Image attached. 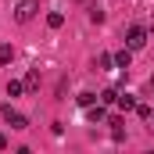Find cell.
<instances>
[{
  "label": "cell",
  "instance_id": "e0dca14e",
  "mask_svg": "<svg viewBox=\"0 0 154 154\" xmlns=\"http://www.w3.org/2000/svg\"><path fill=\"white\" fill-rule=\"evenodd\" d=\"M151 122H154V108H151Z\"/></svg>",
  "mask_w": 154,
  "mask_h": 154
},
{
  "label": "cell",
  "instance_id": "7a4b0ae2",
  "mask_svg": "<svg viewBox=\"0 0 154 154\" xmlns=\"http://www.w3.org/2000/svg\"><path fill=\"white\" fill-rule=\"evenodd\" d=\"M143 43H147V29H143V25H129V29H125V47H129V50H140Z\"/></svg>",
  "mask_w": 154,
  "mask_h": 154
},
{
  "label": "cell",
  "instance_id": "5bb4252c",
  "mask_svg": "<svg viewBox=\"0 0 154 154\" xmlns=\"http://www.w3.org/2000/svg\"><path fill=\"white\" fill-rule=\"evenodd\" d=\"M25 90H39V72H29L25 75Z\"/></svg>",
  "mask_w": 154,
  "mask_h": 154
},
{
  "label": "cell",
  "instance_id": "ba28073f",
  "mask_svg": "<svg viewBox=\"0 0 154 154\" xmlns=\"http://www.w3.org/2000/svg\"><path fill=\"white\" fill-rule=\"evenodd\" d=\"M86 118H90V122H100V118H104V104H100V100H97V108L90 104V108H86Z\"/></svg>",
  "mask_w": 154,
  "mask_h": 154
},
{
  "label": "cell",
  "instance_id": "9a60e30c",
  "mask_svg": "<svg viewBox=\"0 0 154 154\" xmlns=\"http://www.w3.org/2000/svg\"><path fill=\"white\" fill-rule=\"evenodd\" d=\"M136 115H140V118H147V122H151V108H147V104H136Z\"/></svg>",
  "mask_w": 154,
  "mask_h": 154
},
{
  "label": "cell",
  "instance_id": "7c38bea8",
  "mask_svg": "<svg viewBox=\"0 0 154 154\" xmlns=\"http://www.w3.org/2000/svg\"><path fill=\"white\" fill-rule=\"evenodd\" d=\"M115 100H118V90H115V86H108V90L100 93V104H115Z\"/></svg>",
  "mask_w": 154,
  "mask_h": 154
},
{
  "label": "cell",
  "instance_id": "6da1fadb",
  "mask_svg": "<svg viewBox=\"0 0 154 154\" xmlns=\"http://www.w3.org/2000/svg\"><path fill=\"white\" fill-rule=\"evenodd\" d=\"M36 11H39V0H18V7H14V22H32L36 18Z\"/></svg>",
  "mask_w": 154,
  "mask_h": 154
},
{
  "label": "cell",
  "instance_id": "d6986e66",
  "mask_svg": "<svg viewBox=\"0 0 154 154\" xmlns=\"http://www.w3.org/2000/svg\"><path fill=\"white\" fill-rule=\"evenodd\" d=\"M79 4H82V0H79Z\"/></svg>",
  "mask_w": 154,
  "mask_h": 154
},
{
  "label": "cell",
  "instance_id": "9c48e42d",
  "mask_svg": "<svg viewBox=\"0 0 154 154\" xmlns=\"http://www.w3.org/2000/svg\"><path fill=\"white\" fill-rule=\"evenodd\" d=\"M47 25H50V29H61V25H65V14H61V11H50V14H47Z\"/></svg>",
  "mask_w": 154,
  "mask_h": 154
},
{
  "label": "cell",
  "instance_id": "4fadbf2b",
  "mask_svg": "<svg viewBox=\"0 0 154 154\" xmlns=\"http://www.w3.org/2000/svg\"><path fill=\"white\" fill-rule=\"evenodd\" d=\"M111 65H115V54H100V57H97V68H100V72L111 68Z\"/></svg>",
  "mask_w": 154,
  "mask_h": 154
},
{
  "label": "cell",
  "instance_id": "ac0fdd59",
  "mask_svg": "<svg viewBox=\"0 0 154 154\" xmlns=\"http://www.w3.org/2000/svg\"><path fill=\"white\" fill-rule=\"evenodd\" d=\"M151 86H154V75H151Z\"/></svg>",
  "mask_w": 154,
  "mask_h": 154
},
{
  "label": "cell",
  "instance_id": "52a82bcc",
  "mask_svg": "<svg viewBox=\"0 0 154 154\" xmlns=\"http://www.w3.org/2000/svg\"><path fill=\"white\" fill-rule=\"evenodd\" d=\"M25 93V79H11L7 82V97H22Z\"/></svg>",
  "mask_w": 154,
  "mask_h": 154
},
{
  "label": "cell",
  "instance_id": "277c9868",
  "mask_svg": "<svg viewBox=\"0 0 154 154\" xmlns=\"http://www.w3.org/2000/svg\"><path fill=\"white\" fill-rule=\"evenodd\" d=\"M118 111H136V97H133V93H118Z\"/></svg>",
  "mask_w": 154,
  "mask_h": 154
},
{
  "label": "cell",
  "instance_id": "3957f363",
  "mask_svg": "<svg viewBox=\"0 0 154 154\" xmlns=\"http://www.w3.org/2000/svg\"><path fill=\"white\" fill-rule=\"evenodd\" d=\"M4 122H7L11 129H25V125H29V118L22 115V111H14L11 104H4Z\"/></svg>",
  "mask_w": 154,
  "mask_h": 154
},
{
  "label": "cell",
  "instance_id": "30bf717a",
  "mask_svg": "<svg viewBox=\"0 0 154 154\" xmlns=\"http://www.w3.org/2000/svg\"><path fill=\"white\" fill-rule=\"evenodd\" d=\"M11 57H14V47L11 43H0V65H11Z\"/></svg>",
  "mask_w": 154,
  "mask_h": 154
},
{
  "label": "cell",
  "instance_id": "5b68a950",
  "mask_svg": "<svg viewBox=\"0 0 154 154\" xmlns=\"http://www.w3.org/2000/svg\"><path fill=\"white\" fill-rule=\"evenodd\" d=\"M115 65H118V68H122V72H125V68L133 65V50H129V47H122V50H118V54H115Z\"/></svg>",
  "mask_w": 154,
  "mask_h": 154
},
{
  "label": "cell",
  "instance_id": "8992f818",
  "mask_svg": "<svg viewBox=\"0 0 154 154\" xmlns=\"http://www.w3.org/2000/svg\"><path fill=\"white\" fill-rule=\"evenodd\" d=\"M86 18H90L93 25H104V7H97V4H90V7H86Z\"/></svg>",
  "mask_w": 154,
  "mask_h": 154
},
{
  "label": "cell",
  "instance_id": "8fae6325",
  "mask_svg": "<svg viewBox=\"0 0 154 154\" xmlns=\"http://www.w3.org/2000/svg\"><path fill=\"white\" fill-rule=\"evenodd\" d=\"M75 100H79V108H90V104H97L100 97H97V93H79Z\"/></svg>",
  "mask_w": 154,
  "mask_h": 154
},
{
  "label": "cell",
  "instance_id": "2e32d148",
  "mask_svg": "<svg viewBox=\"0 0 154 154\" xmlns=\"http://www.w3.org/2000/svg\"><path fill=\"white\" fill-rule=\"evenodd\" d=\"M0 151H7V136L4 133H0Z\"/></svg>",
  "mask_w": 154,
  "mask_h": 154
}]
</instances>
